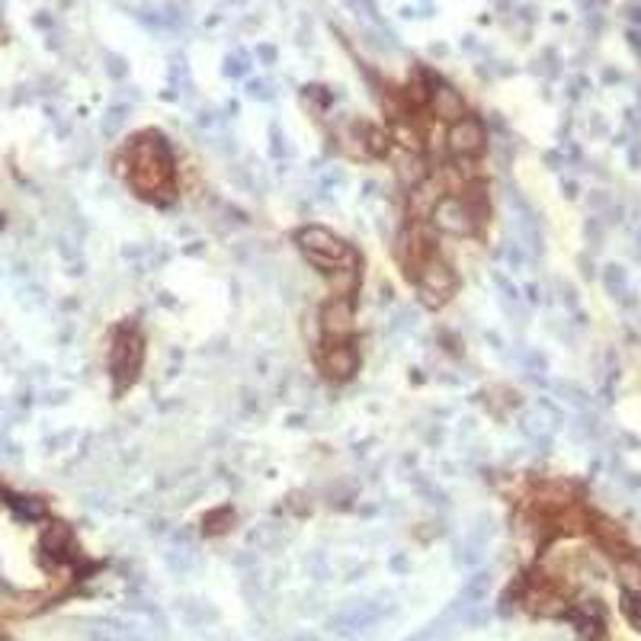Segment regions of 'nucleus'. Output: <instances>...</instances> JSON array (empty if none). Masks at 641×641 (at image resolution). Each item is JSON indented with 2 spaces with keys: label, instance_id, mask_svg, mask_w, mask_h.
Segmentation results:
<instances>
[{
  "label": "nucleus",
  "instance_id": "f8f14e48",
  "mask_svg": "<svg viewBox=\"0 0 641 641\" xmlns=\"http://www.w3.org/2000/svg\"><path fill=\"white\" fill-rule=\"evenodd\" d=\"M328 289L334 299H353L359 289V266L350 263V266H337V270L328 273Z\"/></svg>",
  "mask_w": 641,
  "mask_h": 641
},
{
  "label": "nucleus",
  "instance_id": "7ed1b4c3",
  "mask_svg": "<svg viewBox=\"0 0 641 641\" xmlns=\"http://www.w3.org/2000/svg\"><path fill=\"white\" fill-rule=\"evenodd\" d=\"M417 285H420V292H430L433 299H439L446 305L449 302V295L455 292V270H452V263L446 260L443 254H427L420 260V266H417Z\"/></svg>",
  "mask_w": 641,
  "mask_h": 641
},
{
  "label": "nucleus",
  "instance_id": "39448f33",
  "mask_svg": "<svg viewBox=\"0 0 641 641\" xmlns=\"http://www.w3.org/2000/svg\"><path fill=\"white\" fill-rule=\"evenodd\" d=\"M320 311V334L328 337L330 343L350 340L353 328H356V308H353V299H330Z\"/></svg>",
  "mask_w": 641,
  "mask_h": 641
},
{
  "label": "nucleus",
  "instance_id": "9b49d317",
  "mask_svg": "<svg viewBox=\"0 0 641 641\" xmlns=\"http://www.w3.org/2000/svg\"><path fill=\"white\" fill-rule=\"evenodd\" d=\"M439 193H443V183L439 180H423L420 186H414V190L408 193V209L410 215H417V219H427L433 212V205L439 202Z\"/></svg>",
  "mask_w": 641,
  "mask_h": 641
},
{
  "label": "nucleus",
  "instance_id": "a211bd4d",
  "mask_svg": "<svg viewBox=\"0 0 641 641\" xmlns=\"http://www.w3.org/2000/svg\"><path fill=\"white\" fill-rule=\"evenodd\" d=\"M270 151H273V157H285V141H283V135H279V131H273Z\"/></svg>",
  "mask_w": 641,
  "mask_h": 641
},
{
  "label": "nucleus",
  "instance_id": "20e7f679",
  "mask_svg": "<svg viewBox=\"0 0 641 641\" xmlns=\"http://www.w3.org/2000/svg\"><path fill=\"white\" fill-rule=\"evenodd\" d=\"M488 148V129L474 116H462L446 131V151L449 157H478Z\"/></svg>",
  "mask_w": 641,
  "mask_h": 641
},
{
  "label": "nucleus",
  "instance_id": "0eeeda50",
  "mask_svg": "<svg viewBox=\"0 0 641 641\" xmlns=\"http://www.w3.org/2000/svg\"><path fill=\"white\" fill-rule=\"evenodd\" d=\"M427 103H430V112L433 119H439V122H459L462 116H468V106L465 100H462V93L452 84H446L443 77H436L430 84V96H427Z\"/></svg>",
  "mask_w": 641,
  "mask_h": 641
},
{
  "label": "nucleus",
  "instance_id": "f257e3e1",
  "mask_svg": "<svg viewBox=\"0 0 641 641\" xmlns=\"http://www.w3.org/2000/svg\"><path fill=\"white\" fill-rule=\"evenodd\" d=\"M141 359H145V337L138 334L135 324H125L116 334V343H112V353H110V372L116 379V394L129 391L135 385V379L141 372Z\"/></svg>",
  "mask_w": 641,
  "mask_h": 641
},
{
  "label": "nucleus",
  "instance_id": "f3484780",
  "mask_svg": "<svg viewBox=\"0 0 641 641\" xmlns=\"http://www.w3.org/2000/svg\"><path fill=\"white\" fill-rule=\"evenodd\" d=\"M414 324H417V311H414V308H401V311L394 314L391 330H410Z\"/></svg>",
  "mask_w": 641,
  "mask_h": 641
},
{
  "label": "nucleus",
  "instance_id": "1a4fd4ad",
  "mask_svg": "<svg viewBox=\"0 0 641 641\" xmlns=\"http://www.w3.org/2000/svg\"><path fill=\"white\" fill-rule=\"evenodd\" d=\"M42 552L58 561H77V545L65 523H48L42 532Z\"/></svg>",
  "mask_w": 641,
  "mask_h": 641
},
{
  "label": "nucleus",
  "instance_id": "f03ea898",
  "mask_svg": "<svg viewBox=\"0 0 641 641\" xmlns=\"http://www.w3.org/2000/svg\"><path fill=\"white\" fill-rule=\"evenodd\" d=\"M430 221H433L436 231L452 234V238H472V234L478 231L472 212H468L465 199H462L459 193H455V196H452V193L439 196V202L433 205V212H430Z\"/></svg>",
  "mask_w": 641,
  "mask_h": 641
},
{
  "label": "nucleus",
  "instance_id": "6e6552de",
  "mask_svg": "<svg viewBox=\"0 0 641 641\" xmlns=\"http://www.w3.org/2000/svg\"><path fill=\"white\" fill-rule=\"evenodd\" d=\"M320 369L328 372V379L334 382H343V379H353L359 369V350L353 347L350 340H340V343H330L328 350L318 356Z\"/></svg>",
  "mask_w": 641,
  "mask_h": 641
},
{
  "label": "nucleus",
  "instance_id": "ddd939ff",
  "mask_svg": "<svg viewBox=\"0 0 641 641\" xmlns=\"http://www.w3.org/2000/svg\"><path fill=\"white\" fill-rule=\"evenodd\" d=\"M363 138H365V148H369V157H385V154L391 151L388 131L375 129V125H363Z\"/></svg>",
  "mask_w": 641,
  "mask_h": 641
},
{
  "label": "nucleus",
  "instance_id": "dca6fc26",
  "mask_svg": "<svg viewBox=\"0 0 641 641\" xmlns=\"http://www.w3.org/2000/svg\"><path fill=\"white\" fill-rule=\"evenodd\" d=\"M302 330H305L308 343H320L324 334H320V311H308L305 320H302Z\"/></svg>",
  "mask_w": 641,
  "mask_h": 641
},
{
  "label": "nucleus",
  "instance_id": "2eb2a0df",
  "mask_svg": "<svg viewBox=\"0 0 641 641\" xmlns=\"http://www.w3.org/2000/svg\"><path fill=\"white\" fill-rule=\"evenodd\" d=\"M125 106H110V112H106V119H103V135H106V138H116L119 135V129H122L125 125Z\"/></svg>",
  "mask_w": 641,
  "mask_h": 641
},
{
  "label": "nucleus",
  "instance_id": "4468645a",
  "mask_svg": "<svg viewBox=\"0 0 641 641\" xmlns=\"http://www.w3.org/2000/svg\"><path fill=\"white\" fill-rule=\"evenodd\" d=\"M231 519H234V513L228 510V507H225V510L219 507V510L205 513V517H202V526H205V532H209V536H215V532H228V529H231V526H228Z\"/></svg>",
  "mask_w": 641,
  "mask_h": 641
},
{
  "label": "nucleus",
  "instance_id": "423d86ee",
  "mask_svg": "<svg viewBox=\"0 0 641 641\" xmlns=\"http://www.w3.org/2000/svg\"><path fill=\"white\" fill-rule=\"evenodd\" d=\"M295 240H299L302 254H324V257H337V260H343V257L353 250L347 240H340L330 228H324V225L299 228V231H295Z\"/></svg>",
  "mask_w": 641,
  "mask_h": 641
},
{
  "label": "nucleus",
  "instance_id": "9d476101",
  "mask_svg": "<svg viewBox=\"0 0 641 641\" xmlns=\"http://www.w3.org/2000/svg\"><path fill=\"white\" fill-rule=\"evenodd\" d=\"M430 157L427 154H410V151H401L398 157V183L404 190H414L420 186L423 180H430Z\"/></svg>",
  "mask_w": 641,
  "mask_h": 641
}]
</instances>
